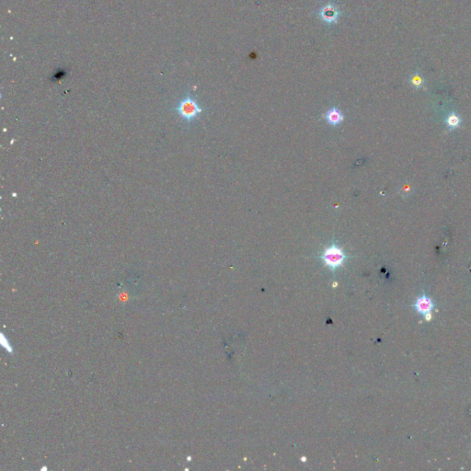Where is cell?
Listing matches in <instances>:
<instances>
[{"label": "cell", "instance_id": "8992f818", "mask_svg": "<svg viewBox=\"0 0 471 471\" xmlns=\"http://www.w3.org/2000/svg\"><path fill=\"white\" fill-rule=\"evenodd\" d=\"M446 123L447 125L451 127V128H456V127H458L459 123H460V120L457 115L453 114V115H449L447 117L446 119Z\"/></svg>", "mask_w": 471, "mask_h": 471}, {"label": "cell", "instance_id": "3957f363", "mask_svg": "<svg viewBox=\"0 0 471 471\" xmlns=\"http://www.w3.org/2000/svg\"><path fill=\"white\" fill-rule=\"evenodd\" d=\"M341 17V9L335 3L328 2L321 7L319 11V18L324 23L331 25L338 23Z\"/></svg>", "mask_w": 471, "mask_h": 471}, {"label": "cell", "instance_id": "277c9868", "mask_svg": "<svg viewBox=\"0 0 471 471\" xmlns=\"http://www.w3.org/2000/svg\"><path fill=\"white\" fill-rule=\"evenodd\" d=\"M414 307H415L417 312L425 316L426 321H430L431 318H432L431 317V311L435 307V305H434L433 301L431 300V298H429L426 295H422V296L418 297L415 304H414Z\"/></svg>", "mask_w": 471, "mask_h": 471}, {"label": "cell", "instance_id": "7a4b0ae2", "mask_svg": "<svg viewBox=\"0 0 471 471\" xmlns=\"http://www.w3.org/2000/svg\"><path fill=\"white\" fill-rule=\"evenodd\" d=\"M176 110L179 115L187 123H191L196 120L203 112V108L200 106L197 100L193 96L187 95L179 102Z\"/></svg>", "mask_w": 471, "mask_h": 471}, {"label": "cell", "instance_id": "5b68a950", "mask_svg": "<svg viewBox=\"0 0 471 471\" xmlns=\"http://www.w3.org/2000/svg\"><path fill=\"white\" fill-rule=\"evenodd\" d=\"M323 117L326 120V122L333 127L341 125L345 118L343 112L338 107H331L324 113Z\"/></svg>", "mask_w": 471, "mask_h": 471}, {"label": "cell", "instance_id": "6da1fadb", "mask_svg": "<svg viewBox=\"0 0 471 471\" xmlns=\"http://www.w3.org/2000/svg\"><path fill=\"white\" fill-rule=\"evenodd\" d=\"M319 258L322 260L325 266L332 273H335L345 264L350 256L345 253L342 247L340 246L336 241H332L330 245L324 248Z\"/></svg>", "mask_w": 471, "mask_h": 471}]
</instances>
